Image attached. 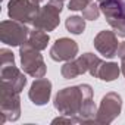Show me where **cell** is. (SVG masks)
<instances>
[{"mask_svg":"<svg viewBox=\"0 0 125 125\" xmlns=\"http://www.w3.org/2000/svg\"><path fill=\"white\" fill-rule=\"evenodd\" d=\"M63 10V2L59 0H49V2L40 9L38 15L35 16L32 27L43 30L46 32H50L59 27L60 22V13Z\"/></svg>","mask_w":125,"mask_h":125,"instance_id":"5b68a950","label":"cell"},{"mask_svg":"<svg viewBox=\"0 0 125 125\" xmlns=\"http://www.w3.org/2000/svg\"><path fill=\"white\" fill-rule=\"evenodd\" d=\"M50 41V35L49 32L43 31V30H38V28H34L32 31H30V37L28 40L25 41L27 44H30L31 47L37 49V50H44L47 49V44Z\"/></svg>","mask_w":125,"mask_h":125,"instance_id":"9a60e30c","label":"cell"},{"mask_svg":"<svg viewBox=\"0 0 125 125\" xmlns=\"http://www.w3.org/2000/svg\"><path fill=\"white\" fill-rule=\"evenodd\" d=\"M19 56H21V68L27 75L32 78H41L46 75L47 68L43 56L40 54V50L24 43L22 46H19Z\"/></svg>","mask_w":125,"mask_h":125,"instance_id":"277c9868","label":"cell"},{"mask_svg":"<svg viewBox=\"0 0 125 125\" xmlns=\"http://www.w3.org/2000/svg\"><path fill=\"white\" fill-rule=\"evenodd\" d=\"M121 72L124 74V77H125V59L124 60H121Z\"/></svg>","mask_w":125,"mask_h":125,"instance_id":"44dd1931","label":"cell"},{"mask_svg":"<svg viewBox=\"0 0 125 125\" xmlns=\"http://www.w3.org/2000/svg\"><path fill=\"white\" fill-rule=\"evenodd\" d=\"M78 50H80V47H78L77 41H74L72 38H68V37H60L53 43L49 54H50L52 60H54V62H68V60H72L77 57Z\"/></svg>","mask_w":125,"mask_h":125,"instance_id":"8fae6325","label":"cell"},{"mask_svg":"<svg viewBox=\"0 0 125 125\" xmlns=\"http://www.w3.org/2000/svg\"><path fill=\"white\" fill-rule=\"evenodd\" d=\"M65 27H66V30H68L71 34L80 35V34H83L84 30H85V19H84V16H78V15L69 16V18H66V21H65Z\"/></svg>","mask_w":125,"mask_h":125,"instance_id":"2e32d148","label":"cell"},{"mask_svg":"<svg viewBox=\"0 0 125 125\" xmlns=\"http://www.w3.org/2000/svg\"><path fill=\"white\" fill-rule=\"evenodd\" d=\"M21 118V97L8 88H0V125Z\"/></svg>","mask_w":125,"mask_h":125,"instance_id":"30bf717a","label":"cell"},{"mask_svg":"<svg viewBox=\"0 0 125 125\" xmlns=\"http://www.w3.org/2000/svg\"><path fill=\"white\" fill-rule=\"evenodd\" d=\"M40 9V0H9L8 15L10 19L32 24Z\"/></svg>","mask_w":125,"mask_h":125,"instance_id":"9c48e42d","label":"cell"},{"mask_svg":"<svg viewBox=\"0 0 125 125\" xmlns=\"http://www.w3.org/2000/svg\"><path fill=\"white\" fill-rule=\"evenodd\" d=\"M91 2H94V0H69V5H68V9L69 10H83L84 8H87Z\"/></svg>","mask_w":125,"mask_h":125,"instance_id":"ac0fdd59","label":"cell"},{"mask_svg":"<svg viewBox=\"0 0 125 125\" xmlns=\"http://www.w3.org/2000/svg\"><path fill=\"white\" fill-rule=\"evenodd\" d=\"M50 96H52V83L44 77L35 78L28 90V97L31 103L35 106H44L49 103Z\"/></svg>","mask_w":125,"mask_h":125,"instance_id":"4fadbf2b","label":"cell"},{"mask_svg":"<svg viewBox=\"0 0 125 125\" xmlns=\"http://www.w3.org/2000/svg\"><path fill=\"white\" fill-rule=\"evenodd\" d=\"M100 2H102V0H97V3H100Z\"/></svg>","mask_w":125,"mask_h":125,"instance_id":"603a6c76","label":"cell"},{"mask_svg":"<svg viewBox=\"0 0 125 125\" xmlns=\"http://www.w3.org/2000/svg\"><path fill=\"white\" fill-rule=\"evenodd\" d=\"M63 122H66V124H75V121L71 116H66V115H60V116H57V118H54L52 121V124H63Z\"/></svg>","mask_w":125,"mask_h":125,"instance_id":"d6986e66","label":"cell"},{"mask_svg":"<svg viewBox=\"0 0 125 125\" xmlns=\"http://www.w3.org/2000/svg\"><path fill=\"white\" fill-rule=\"evenodd\" d=\"M121 110H122V97H121V94H118L115 91H109L100 100V106L97 107L94 122H97V124H112L121 115Z\"/></svg>","mask_w":125,"mask_h":125,"instance_id":"ba28073f","label":"cell"},{"mask_svg":"<svg viewBox=\"0 0 125 125\" xmlns=\"http://www.w3.org/2000/svg\"><path fill=\"white\" fill-rule=\"evenodd\" d=\"M83 16H84V19L85 21H96V19H99V16H100V6H99V3H94V2H91L87 8H84L83 10Z\"/></svg>","mask_w":125,"mask_h":125,"instance_id":"e0dca14e","label":"cell"},{"mask_svg":"<svg viewBox=\"0 0 125 125\" xmlns=\"http://www.w3.org/2000/svg\"><path fill=\"white\" fill-rule=\"evenodd\" d=\"M116 56H118L121 60L125 59V41L119 43V47H118V53H116Z\"/></svg>","mask_w":125,"mask_h":125,"instance_id":"ffe728a7","label":"cell"},{"mask_svg":"<svg viewBox=\"0 0 125 125\" xmlns=\"http://www.w3.org/2000/svg\"><path fill=\"white\" fill-rule=\"evenodd\" d=\"M40 2H43V0H40Z\"/></svg>","mask_w":125,"mask_h":125,"instance_id":"d4e9b609","label":"cell"},{"mask_svg":"<svg viewBox=\"0 0 125 125\" xmlns=\"http://www.w3.org/2000/svg\"><path fill=\"white\" fill-rule=\"evenodd\" d=\"M119 2H122V3H124V5H125V0H119Z\"/></svg>","mask_w":125,"mask_h":125,"instance_id":"7402d4cb","label":"cell"},{"mask_svg":"<svg viewBox=\"0 0 125 125\" xmlns=\"http://www.w3.org/2000/svg\"><path fill=\"white\" fill-rule=\"evenodd\" d=\"M102 59L94 54V53H84L72 60L65 62V65L60 68V74L65 80H72L77 78L85 72H88L91 77L97 78V72L99 68L102 65Z\"/></svg>","mask_w":125,"mask_h":125,"instance_id":"3957f363","label":"cell"},{"mask_svg":"<svg viewBox=\"0 0 125 125\" xmlns=\"http://www.w3.org/2000/svg\"><path fill=\"white\" fill-rule=\"evenodd\" d=\"M121 74V65H118L116 62H102V65L97 72V78L104 81V83H112L115 81Z\"/></svg>","mask_w":125,"mask_h":125,"instance_id":"5bb4252c","label":"cell"},{"mask_svg":"<svg viewBox=\"0 0 125 125\" xmlns=\"http://www.w3.org/2000/svg\"><path fill=\"white\" fill-rule=\"evenodd\" d=\"M30 37V28L28 24H24L21 21L9 19L0 22V40L6 46L19 47L22 46Z\"/></svg>","mask_w":125,"mask_h":125,"instance_id":"52a82bcc","label":"cell"},{"mask_svg":"<svg viewBox=\"0 0 125 125\" xmlns=\"http://www.w3.org/2000/svg\"><path fill=\"white\" fill-rule=\"evenodd\" d=\"M27 74L21 71L15 63V54L12 50L0 49V88H8L13 93H19L27 85Z\"/></svg>","mask_w":125,"mask_h":125,"instance_id":"7a4b0ae2","label":"cell"},{"mask_svg":"<svg viewBox=\"0 0 125 125\" xmlns=\"http://www.w3.org/2000/svg\"><path fill=\"white\" fill-rule=\"evenodd\" d=\"M99 6L116 35L125 38V5L119 0H102Z\"/></svg>","mask_w":125,"mask_h":125,"instance_id":"8992f818","label":"cell"},{"mask_svg":"<svg viewBox=\"0 0 125 125\" xmlns=\"http://www.w3.org/2000/svg\"><path fill=\"white\" fill-rule=\"evenodd\" d=\"M94 91L90 84L65 87L56 93L53 106L60 115L71 116L75 124L94 122L97 107L94 103Z\"/></svg>","mask_w":125,"mask_h":125,"instance_id":"6da1fadb","label":"cell"},{"mask_svg":"<svg viewBox=\"0 0 125 125\" xmlns=\"http://www.w3.org/2000/svg\"><path fill=\"white\" fill-rule=\"evenodd\" d=\"M59 2H65V0H59Z\"/></svg>","mask_w":125,"mask_h":125,"instance_id":"cb8c5ba5","label":"cell"},{"mask_svg":"<svg viewBox=\"0 0 125 125\" xmlns=\"http://www.w3.org/2000/svg\"><path fill=\"white\" fill-rule=\"evenodd\" d=\"M94 49L106 59H112L116 56L118 53V47H119V41H118V35L115 31L110 30H103L100 31L94 40H93Z\"/></svg>","mask_w":125,"mask_h":125,"instance_id":"7c38bea8","label":"cell"}]
</instances>
